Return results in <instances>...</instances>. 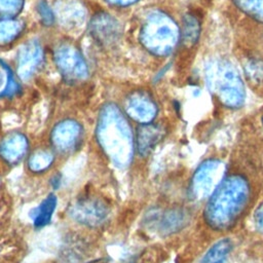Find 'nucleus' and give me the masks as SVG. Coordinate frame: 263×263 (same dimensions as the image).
I'll use <instances>...</instances> for the list:
<instances>
[{
    "instance_id": "obj_1",
    "label": "nucleus",
    "mask_w": 263,
    "mask_h": 263,
    "mask_svg": "<svg viewBox=\"0 0 263 263\" xmlns=\"http://www.w3.org/2000/svg\"><path fill=\"white\" fill-rule=\"evenodd\" d=\"M251 199L252 186L248 178L238 173L226 175L206 199L203 220L215 231H228L243 216Z\"/></svg>"
},
{
    "instance_id": "obj_2",
    "label": "nucleus",
    "mask_w": 263,
    "mask_h": 263,
    "mask_svg": "<svg viewBox=\"0 0 263 263\" xmlns=\"http://www.w3.org/2000/svg\"><path fill=\"white\" fill-rule=\"evenodd\" d=\"M98 142L106 156L117 166H127L134 156L132 127L121 112L112 103L103 106L97 124Z\"/></svg>"
},
{
    "instance_id": "obj_3",
    "label": "nucleus",
    "mask_w": 263,
    "mask_h": 263,
    "mask_svg": "<svg viewBox=\"0 0 263 263\" xmlns=\"http://www.w3.org/2000/svg\"><path fill=\"white\" fill-rule=\"evenodd\" d=\"M179 36V28L171 16L161 11H153L142 26L140 40L151 53L166 55L174 50Z\"/></svg>"
},
{
    "instance_id": "obj_4",
    "label": "nucleus",
    "mask_w": 263,
    "mask_h": 263,
    "mask_svg": "<svg viewBox=\"0 0 263 263\" xmlns=\"http://www.w3.org/2000/svg\"><path fill=\"white\" fill-rule=\"evenodd\" d=\"M206 81L210 89L228 108H238L245 101V88L235 68L226 61L208 66Z\"/></svg>"
},
{
    "instance_id": "obj_5",
    "label": "nucleus",
    "mask_w": 263,
    "mask_h": 263,
    "mask_svg": "<svg viewBox=\"0 0 263 263\" xmlns=\"http://www.w3.org/2000/svg\"><path fill=\"white\" fill-rule=\"evenodd\" d=\"M226 165L223 161L210 158L202 161L193 173L189 184V192L195 200L208 199L223 178L226 176Z\"/></svg>"
},
{
    "instance_id": "obj_6",
    "label": "nucleus",
    "mask_w": 263,
    "mask_h": 263,
    "mask_svg": "<svg viewBox=\"0 0 263 263\" xmlns=\"http://www.w3.org/2000/svg\"><path fill=\"white\" fill-rule=\"evenodd\" d=\"M54 61L61 74L69 81L83 80L88 75L83 57L71 44H60L54 51Z\"/></svg>"
},
{
    "instance_id": "obj_7",
    "label": "nucleus",
    "mask_w": 263,
    "mask_h": 263,
    "mask_svg": "<svg viewBox=\"0 0 263 263\" xmlns=\"http://www.w3.org/2000/svg\"><path fill=\"white\" fill-rule=\"evenodd\" d=\"M69 215L79 223L97 226L108 216V208L103 200L95 197H84L77 200L69 209Z\"/></svg>"
},
{
    "instance_id": "obj_8",
    "label": "nucleus",
    "mask_w": 263,
    "mask_h": 263,
    "mask_svg": "<svg viewBox=\"0 0 263 263\" xmlns=\"http://www.w3.org/2000/svg\"><path fill=\"white\" fill-rule=\"evenodd\" d=\"M126 114L134 120L146 124L152 122L157 114V106L152 98L145 91H134L125 104Z\"/></svg>"
},
{
    "instance_id": "obj_9",
    "label": "nucleus",
    "mask_w": 263,
    "mask_h": 263,
    "mask_svg": "<svg viewBox=\"0 0 263 263\" xmlns=\"http://www.w3.org/2000/svg\"><path fill=\"white\" fill-rule=\"evenodd\" d=\"M89 31L93 39L102 45H112L116 43L121 34L118 21L104 12L98 13L92 17Z\"/></svg>"
},
{
    "instance_id": "obj_10",
    "label": "nucleus",
    "mask_w": 263,
    "mask_h": 263,
    "mask_svg": "<svg viewBox=\"0 0 263 263\" xmlns=\"http://www.w3.org/2000/svg\"><path fill=\"white\" fill-rule=\"evenodd\" d=\"M43 60V50L40 43L32 40L24 44L18 52L16 60V72L23 80L30 79L37 71Z\"/></svg>"
},
{
    "instance_id": "obj_11",
    "label": "nucleus",
    "mask_w": 263,
    "mask_h": 263,
    "mask_svg": "<svg viewBox=\"0 0 263 263\" xmlns=\"http://www.w3.org/2000/svg\"><path fill=\"white\" fill-rule=\"evenodd\" d=\"M82 129L80 124L72 119L59 122L51 132L52 146L60 152H68L78 143Z\"/></svg>"
},
{
    "instance_id": "obj_12",
    "label": "nucleus",
    "mask_w": 263,
    "mask_h": 263,
    "mask_svg": "<svg viewBox=\"0 0 263 263\" xmlns=\"http://www.w3.org/2000/svg\"><path fill=\"white\" fill-rule=\"evenodd\" d=\"M28 150L27 138L17 132L6 135L0 142V156L9 164L21 161Z\"/></svg>"
},
{
    "instance_id": "obj_13",
    "label": "nucleus",
    "mask_w": 263,
    "mask_h": 263,
    "mask_svg": "<svg viewBox=\"0 0 263 263\" xmlns=\"http://www.w3.org/2000/svg\"><path fill=\"white\" fill-rule=\"evenodd\" d=\"M163 129L160 125L155 123L142 124L137 132L136 146L141 156H147L156 144L161 140Z\"/></svg>"
},
{
    "instance_id": "obj_14",
    "label": "nucleus",
    "mask_w": 263,
    "mask_h": 263,
    "mask_svg": "<svg viewBox=\"0 0 263 263\" xmlns=\"http://www.w3.org/2000/svg\"><path fill=\"white\" fill-rule=\"evenodd\" d=\"M233 248L229 238H223L215 242L203 255L200 263H224Z\"/></svg>"
},
{
    "instance_id": "obj_15",
    "label": "nucleus",
    "mask_w": 263,
    "mask_h": 263,
    "mask_svg": "<svg viewBox=\"0 0 263 263\" xmlns=\"http://www.w3.org/2000/svg\"><path fill=\"white\" fill-rule=\"evenodd\" d=\"M57 206V197L53 193L47 195L42 202L35 209V214L33 217L35 227H42L48 224L53 212Z\"/></svg>"
},
{
    "instance_id": "obj_16",
    "label": "nucleus",
    "mask_w": 263,
    "mask_h": 263,
    "mask_svg": "<svg viewBox=\"0 0 263 263\" xmlns=\"http://www.w3.org/2000/svg\"><path fill=\"white\" fill-rule=\"evenodd\" d=\"M24 30L23 22L12 18L0 20V45H5L16 39Z\"/></svg>"
},
{
    "instance_id": "obj_17",
    "label": "nucleus",
    "mask_w": 263,
    "mask_h": 263,
    "mask_svg": "<svg viewBox=\"0 0 263 263\" xmlns=\"http://www.w3.org/2000/svg\"><path fill=\"white\" fill-rule=\"evenodd\" d=\"M200 23L199 18L194 13H188L183 20V30H182V39L183 42L191 46L196 43L199 35Z\"/></svg>"
},
{
    "instance_id": "obj_18",
    "label": "nucleus",
    "mask_w": 263,
    "mask_h": 263,
    "mask_svg": "<svg viewBox=\"0 0 263 263\" xmlns=\"http://www.w3.org/2000/svg\"><path fill=\"white\" fill-rule=\"evenodd\" d=\"M186 223V213L182 209H173L164 214L160 221L163 232H174L181 229Z\"/></svg>"
},
{
    "instance_id": "obj_19",
    "label": "nucleus",
    "mask_w": 263,
    "mask_h": 263,
    "mask_svg": "<svg viewBox=\"0 0 263 263\" xmlns=\"http://www.w3.org/2000/svg\"><path fill=\"white\" fill-rule=\"evenodd\" d=\"M53 154L49 150L40 149L35 151L28 160V167L33 173H42L50 167Z\"/></svg>"
},
{
    "instance_id": "obj_20",
    "label": "nucleus",
    "mask_w": 263,
    "mask_h": 263,
    "mask_svg": "<svg viewBox=\"0 0 263 263\" xmlns=\"http://www.w3.org/2000/svg\"><path fill=\"white\" fill-rule=\"evenodd\" d=\"M238 9L248 16L263 23V0H232Z\"/></svg>"
},
{
    "instance_id": "obj_21",
    "label": "nucleus",
    "mask_w": 263,
    "mask_h": 263,
    "mask_svg": "<svg viewBox=\"0 0 263 263\" xmlns=\"http://www.w3.org/2000/svg\"><path fill=\"white\" fill-rule=\"evenodd\" d=\"M0 65L2 66L5 74H6V85L4 87V89L0 92V97H11L14 96L15 93H17L20 91V85L16 82L13 73L11 71V69L3 62L0 60Z\"/></svg>"
},
{
    "instance_id": "obj_22",
    "label": "nucleus",
    "mask_w": 263,
    "mask_h": 263,
    "mask_svg": "<svg viewBox=\"0 0 263 263\" xmlns=\"http://www.w3.org/2000/svg\"><path fill=\"white\" fill-rule=\"evenodd\" d=\"M24 5V0H0V17L10 18L18 14Z\"/></svg>"
},
{
    "instance_id": "obj_23",
    "label": "nucleus",
    "mask_w": 263,
    "mask_h": 263,
    "mask_svg": "<svg viewBox=\"0 0 263 263\" xmlns=\"http://www.w3.org/2000/svg\"><path fill=\"white\" fill-rule=\"evenodd\" d=\"M37 10H38V13L42 20V23L46 26H50L53 21H54V15H53V12L51 10V8L49 7V5L47 4L46 1L44 0H41L39 1L38 5H37Z\"/></svg>"
},
{
    "instance_id": "obj_24",
    "label": "nucleus",
    "mask_w": 263,
    "mask_h": 263,
    "mask_svg": "<svg viewBox=\"0 0 263 263\" xmlns=\"http://www.w3.org/2000/svg\"><path fill=\"white\" fill-rule=\"evenodd\" d=\"M63 20L66 22L68 26L74 25L77 26L83 21V14H82V9L78 7H71V11H65Z\"/></svg>"
},
{
    "instance_id": "obj_25",
    "label": "nucleus",
    "mask_w": 263,
    "mask_h": 263,
    "mask_svg": "<svg viewBox=\"0 0 263 263\" xmlns=\"http://www.w3.org/2000/svg\"><path fill=\"white\" fill-rule=\"evenodd\" d=\"M253 222L256 230L263 234V201L255 209L253 214Z\"/></svg>"
},
{
    "instance_id": "obj_26",
    "label": "nucleus",
    "mask_w": 263,
    "mask_h": 263,
    "mask_svg": "<svg viewBox=\"0 0 263 263\" xmlns=\"http://www.w3.org/2000/svg\"><path fill=\"white\" fill-rule=\"evenodd\" d=\"M108 3L116 6H128L130 4H134L138 0H106Z\"/></svg>"
},
{
    "instance_id": "obj_27",
    "label": "nucleus",
    "mask_w": 263,
    "mask_h": 263,
    "mask_svg": "<svg viewBox=\"0 0 263 263\" xmlns=\"http://www.w3.org/2000/svg\"><path fill=\"white\" fill-rule=\"evenodd\" d=\"M2 82H3V75L0 73V86L2 85Z\"/></svg>"
},
{
    "instance_id": "obj_28",
    "label": "nucleus",
    "mask_w": 263,
    "mask_h": 263,
    "mask_svg": "<svg viewBox=\"0 0 263 263\" xmlns=\"http://www.w3.org/2000/svg\"><path fill=\"white\" fill-rule=\"evenodd\" d=\"M262 124H263V116H262Z\"/></svg>"
}]
</instances>
